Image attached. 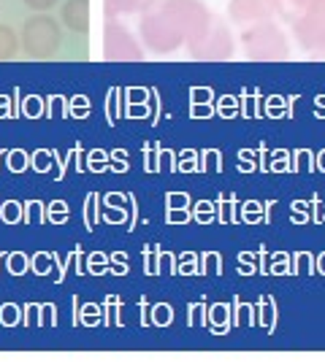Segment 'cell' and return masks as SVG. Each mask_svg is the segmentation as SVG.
Listing matches in <instances>:
<instances>
[{"label":"cell","instance_id":"1","mask_svg":"<svg viewBox=\"0 0 325 362\" xmlns=\"http://www.w3.org/2000/svg\"><path fill=\"white\" fill-rule=\"evenodd\" d=\"M215 25L201 0H147L141 6V41L155 54H171L182 44L195 46Z\"/></svg>","mask_w":325,"mask_h":362},{"label":"cell","instance_id":"2","mask_svg":"<svg viewBox=\"0 0 325 362\" xmlns=\"http://www.w3.org/2000/svg\"><path fill=\"white\" fill-rule=\"evenodd\" d=\"M241 44H244V54L249 60H287V54H290L285 33L268 19L258 22V25H247L241 33Z\"/></svg>","mask_w":325,"mask_h":362},{"label":"cell","instance_id":"3","mask_svg":"<svg viewBox=\"0 0 325 362\" xmlns=\"http://www.w3.org/2000/svg\"><path fill=\"white\" fill-rule=\"evenodd\" d=\"M62 46V33L60 25L55 22V16L38 14L30 16L22 28V49L33 60H49L60 52Z\"/></svg>","mask_w":325,"mask_h":362},{"label":"cell","instance_id":"4","mask_svg":"<svg viewBox=\"0 0 325 362\" xmlns=\"http://www.w3.org/2000/svg\"><path fill=\"white\" fill-rule=\"evenodd\" d=\"M293 35L301 49L312 54L325 52V0H309L304 14L293 25Z\"/></svg>","mask_w":325,"mask_h":362},{"label":"cell","instance_id":"5","mask_svg":"<svg viewBox=\"0 0 325 362\" xmlns=\"http://www.w3.org/2000/svg\"><path fill=\"white\" fill-rule=\"evenodd\" d=\"M103 57L106 60H144V49L125 25L108 19L103 30Z\"/></svg>","mask_w":325,"mask_h":362},{"label":"cell","instance_id":"6","mask_svg":"<svg viewBox=\"0 0 325 362\" xmlns=\"http://www.w3.org/2000/svg\"><path fill=\"white\" fill-rule=\"evenodd\" d=\"M190 54L195 60H228L233 54V41L228 28L219 19H215L212 30L206 33L195 46H190Z\"/></svg>","mask_w":325,"mask_h":362},{"label":"cell","instance_id":"7","mask_svg":"<svg viewBox=\"0 0 325 362\" xmlns=\"http://www.w3.org/2000/svg\"><path fill=\"white\" fill-rule=\"evenodd\" d=\"M228 16H231L236 25H258V22H266L271 11L266 6V0H231L228 3Z\"/></svg>","mask_w":325,"mask_h":362},{"label":"cell","instance_id":"8","mask_svg":"<svg viewBox=\"0 0 325 362\" xmlns=\"http://www.w3.org/2000/svg\"><path fill=\"white\" fill-rule=\"evenodd\" d=\"M60 16L65 28L84 35L90 30V0H65Z\"/></svg>","mask_w":325,"mask_h":362},{"label":"cell","instance_id":"9","mask_svg":"<svg viewBox=\"0 0 325 362\" xmlns=\"http://www.w3.org/2000/svg\"><path fill=\"white\" fill-rule=\"evenodd\" d=\"M271 16H279L285 25H295L298 16L304 14V8L309 6V0H266Z\"/></svg>","mask_w":325,"mask_h":362},{"label":"cell","instance_id":"10","mask_svg":"<svg viewBox=\"0 0 325 362\" xmlns=\"http://www.w3.org/2000/svg\"><path fill=\"white\" fill-rule=\"evenodd\" d=\"M19 52V35L11 28L0 25V60H11Z\"/></svg>","mask_w":325,"mask_h":362},{"label":"cell","instance_id":"11","mask_svg":"<svg viewBox=\"0 0 325 362\" xmlns=\"http://www.w3.org/2000/svg\"><path fill=\"white\" fill-rule=\"evenodd\" d=\"M144 3L147 0H106V14H136V11H141Z\"/></svg>","mask_w":325,"mask_h":362},{"label":"cell","instance_id":"12","mask_svg":"<svg viewBox=\"0 0 325 362\" xmlns=\"http://www.w3.org/2000/svg\"><path fill=\"white\" fill-rule=\"evenodd\" d=\"M28 8L33 11H49V8H55L57 6V0H22Z\"/></svg>","mask_w":325,"mask_h":362}]
</instances>
